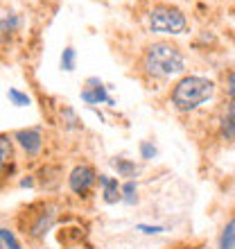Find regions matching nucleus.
Returning a JSON list of instances; mask_svg holds the SVG:
<instances>
[{
	"mask_svg": "<svg viewBox=\"0 0 235 249\" xmlns=\"http://www.w3.org/2000/svg\"><path fill=\"white\" fill-rule=\"evenodd\" d=\"M143 72L151 79H168L185 71V57L172 41H154L143 50Z\"/></svg>",
	"mask_w": 235,
	"mask_h": 249,
	"instance_id": "f257e3e1",
	"label": "nucleus"
},
{
	"mask_svg": "<svg viewBox=\"0 0 235 249\" xmlns=\"http://www.w3.org/2000/svg\"><path fill=\"white\" fill-rule=\"evenodd\" d=\"M215 95V82L201 75H185L183 79H179L170 93L172 107L181 113H190L199 109L203 102L213 100Z\"/></svg>",
	"mask_w": 235,
	"mask_h": 249,
	"instance_id": "f03ea898",
	"label": "nucleus"
},
{
	"mask_svg": "<svg viewBox=\"0 0 235 249\" xmlns=\"http://www.w3.org/2000/svg\"><path fill=\"white\" fill-rule=\"evenodd\" d=\"M147 23H150L151 32L158 34H183L188 30V18L185 14L174 5L168 2H158L147 14Z\"/></svg>",
	"mask_w": 235,
	"mask_h": 249,
	"instance_id": "7ed1b4c3",
	"label": "nucleus"
},
{
	"mask_svg": "<svg viewBox=\"0 0 235 249\" xmlns=\"http://www.w3.org/2000/svg\"><path fill=\"white\" fill-rule=\"evenodd\" d=\"M95 179H98V175L91 165H77V168H72L70 177H68V186L75 195H86L91 186L95 184Z\"/></svg>",
	"mask_w": 235,
	"mask_h": 249,
	"instance_id": "20e7f679",
	"label": "nucleus"
},
{
	"mask_svg": "<svg viewBox=\"0 0 235 249\" xmlns=\"http://www.w3.org/2000/svg\"><path fill=\"white\" fill-rule=\"evenodd\" d=\"M14 141H16L30 157H36L41 152V147H43V136H41L39 129H18L14 134Z\"/></svg>",
	"mask_w": 235,
	"mask_h": 249,
	"instance_id": "39448f33",
	"label": "nucleus"
},
{
	"mask_svg": "<svg viewBox=\"0 0 235 249\" xmlns=\"http://www.w3.org/2000/svg\"><path fill=\"white\" fill-rule=\"evenodd\" d=\"M82 100L88 102V105H100V102H109V105H113V100L106 95V89L102 86V82L95 79V77L88 79V89L82 91Z\"/></svg>",
	"mask_w": 235,
	"mask_h": 249,
	"instance_id": "423d86ee",
	"label": "nucleus"
},
{
	"mask_svg": "<svg viewBox=\"0 0 235 249\" xmlns=\"http://www.w3.org/2000/svg\"><path fill=\"white\" fill-rule=\"evenodd\" d=\"M52 222H54V211L52 209H43L39 215H36V220L30 224L27 233H30L32 238H43L48 233V229L52 227Z\"/></svg>",
	"mask_w": 235,
	"mask_h": 249,
	"instance_id": "0eeeda50",
	"label": "nucleus"
},
{
	"mask_svg": "<svg viewBox=\"0 0 235 249\" xmlns=\"http://www.w3.org/2000/svg\"><path fill=\"white\" fill-rule=\"evenodd\" d=\"M219 134L226 141H235V100H229V105L219 118Z\"/></svg>",
	"mask_w": 235,
	"mask_h": 249,
	"instance_id": "6e6552de",
	"label": "nucleus"
},
{
	"mask_svg": "<svg viewBox=\"0 0 235 249\" xmlns=\"http://www.w3.org/2000/svg\"><path fill=\"white\" fill-rule=\"evenodd\" d=\"M20 27V18L12 12H2L0 14V43L12 41V36L18 32Z\"/></svg>",
	"mask_w": 235,
	"mask_h": 249,
	"instance_id": "1a4fd4ad",
	"label": "nucleus"
},
{
	"mask_svg": "<svg viewBox=\"0 0 235 249\" xmlns=\"http://www.w3.org/2000/svg\"><path fill=\"white\" fill-rule=\"evenodd\" d=\"M100 184H102V188H104V202L106 204H116L122 199V186L118 184V179H111L106 177V175H100Z\"/></svg>",
	"mask_w": 235,
	"mask_h": 249,
	"instance_id": "9d476101",
	"label": "nucleus"
},
{
	"mask_svg": "<svg viewBox=\"0 0 235 249\" xmlns=\"http://www.w3.org/2000/svg\"><path fill=\"white\" fill-rule=\"evenodd\" d=\"M217 249H235V215L224 224L219 240H217Z\"/></svg>",
	"mask_w": 235,
	"mask_h": 249,
	"instance_id": "9b49d317",
	"label": "nucleus"
},
{
	"mask_svg": "<svg viewBox=\"0 0 235 249\" xmlns=\"http://www.w3.org/2000/svg\"><path fill=\"white\" fill-rule=\"evenodd\" d=\"M9 161H12V141L7 136H0V175L7 170Z\"/></svg>",
	"mask_w": 235,
	"mask_h": 249,
	"instance_id": "f8f14e48",
	"label": "nucleus"
},
{
	"mask_svg": "<svg viewBox=\"0 0 235 249\" xmlns=\"http://www.w3.org/2000/svg\"><path fill=\"white\" fill-rule=\"evenodd\" d=\"M113 168L118 170L120 177H134L136 175V163H131L127 159H113Z\"/></svg>",
	"mask_w": 235,
	"mask_h": 249,
	"instance_id": "ddd939ff",
	"label": "nucleus"
},
{
	"mask_svg": "<svg viewBox=\"0 0 235 249\" xmlns=\"http://www.w3.org/2000/svg\"><path fill=\"white\" fill-rule=\"evenodd\" d=\"M0 245L5 249H23L20 243L16 240V236H14L9 229H0Z\"/></svg>",
	"mask_w": 235,
	"mask_h": 249,
	"instance_id": "4468645a",
	"label": "nucleus"
},
{
	"mask_svg": "<svg viewBox=\"0 0 235 249\" xmlns=\"http://www.w3.org/2000/svg\"><path fill=\"white\" fill-rule=\"evenodd\" d=\"M75 57H77V54H75V48H66L64 54H61V68L68 72L75 71Z\"/></svg>",
	"mask_w": 235,
	"mask_h": 249,
	"instance_id": "2eb2a0df",
	"label": "nucleus"
},
{
	"mask_svg": "<svg viewBox=\"0 0 235 249\" xmlns=\"http://www.w3.org/2000/svg\"><path fill=\"white\" fill-rule=\"evenodd\" d=\"M7 98L12 100L16 107H27L30 105V95H25V93L16 91V89H9V93H7Z\"/></svg>",
	"mask_w": 235,
	"mask_h": 249,
	"instance_id": "dca6fc26",
	"label": "nucleus"
},
{
	"mask_svg": "<svg viewBox=\"0 0 235 249\" xmlns=\"http://www.w3.org/2000/svg\"><path fill=\"white\" fill-rule=\"evenodd\" d=\"M122 199L127 204L136 202V184H134V181H127V184L122 186Z\"/></svg>",
	"mask_w": 235,
	"mask_h": 249,
	"instance_id": "f3484780",
	"label": "nucleus"
},
{
	"mask_svg": "<svg viewBox=\"0 0 235 249\" xmlns=\"http://www.w3.org/2000/svg\"><path fill=\"white\" fill-rule=\"evenodd\" d=\"M226 95H229V100H235V71H231L229 75H226Z\"/></svg>",
	"mask_w": 235,
	"mask_h": 249,
	"instance_id": "a211bd4d",
	"label": "nucleus"
},
{
	"mask_svg": "<svg viewBox=\"0 0 235 249\" xmlns=\"http://www.w3.org/2000/svg\"><path fill=\"white\" fill-rule=\"evenodd\" d=\"M140 154H143V159H154L156 157V147H151V145L145 141V143H140Z\"/></svg>",
	"mask_w": 235,
	"mask_h": 249,
	"instance_id": "6ab92c4d",
	"label": "nucleus"
},
{
	"mask_svg": "<svg viewBox=\"0 0 235 249\" xmlns=\"http://www.w3.org/2000/svg\"><path fill=\"white\" fill-rule=\"evenodd\" d=\"M138 229L140 231H145V233H161V227H147V224H140V227H138Z\"/></svg>",
	"mask_w": 235,
	"mask_h": 249,
	"instance_id": "aec40b11",
	"label": "nucleus"
},
{
	"mask_svg": "<svg viewBox=\"0 0 235 249\" xmlns=\"http://www.w3.org/2000/svg\"><path fill=\"white\" fill-rule=\"evenodd\" d=\"M231 12H233V16H235V2H233V9H231Z\"/></svg>",
	"mask_w": 235,
	"mask_h": 249,
	"instance_id": "412c9836",
	"label": "nucleus"
}]
</instances>
